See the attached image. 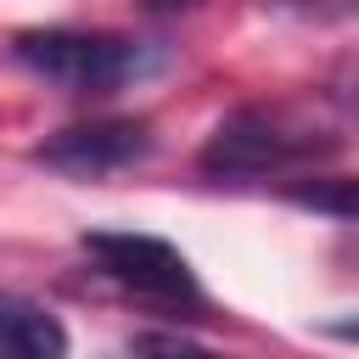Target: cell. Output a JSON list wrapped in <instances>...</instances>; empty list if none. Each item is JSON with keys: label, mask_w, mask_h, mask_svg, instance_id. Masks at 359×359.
Instances as JSON below:
<instances>
[{"label": "cell", "mask_w": 359, "mask_h": 359, "mask_svg": "<svg viewBox=\"0 0 359 359\" xmlns=\"http://www.w3.org/2000/svg\"><path fill=\"white\" fill-rule=\"evenodd\" d=\"M56 353H67L62 320L45 303L0 286V359H56Z\"/></svg>", "instance_id": "5"}, {"label": "cell", "mask_w": 359, "mask_h": 359, "mask_svg": "<svg viewBox=\"0 0 359 359\" xmlns=\"http://www.w3.org/2000/svg\"><path fill=\"white\" fill-rule=\"evenodd\" d=\"M325 101H331L348 123H359V50L337 56V67H331V79H325Z\"/></svg>", "instance_id": "7"}, {"label": "cell", "mask_w": 359, "mask_h": 359, "mask_svg": "<svg viewBox=\"0 0 359 359\" xmlns=\"http://www.w3.org/2000/svg\"><path fill=\"white\" fill-rule=\"evenodd\" d=\"M151 123L146 118H95V123H67L56 135H45L34 146L39 168L73 174V180H101V174H123L135 163L151 157Z\"/></svg>", "instance_id": "4"}, {"label": "cell", "mask_w": 359, "mask_h": 359, "mask_svg": "<svg viewBox=\"0 0 359 359\" xmlns=\"http://www.w3.org/2000/svg\"><path fill=\"white\" fill-rule=\"evenodd\" d=\"M84 252L95 258V269H101L107 280H118L123 292H135V297H146V303H163V309H196V303H202L196 269H191L185 252L168 247L163 236L90 230V236H84Z\"/></svg>", "instance_id": "3"}, {"label": "cell", "mask_w": 359, "mask_h": 359, "mask_svg": "<svg viewBox=\"0 0 359 359\" xmlns=\"http://www.w3.org/2000/svg\"><path fill=\"white\" fill-rule=\"evenodd\" d=\"M331 337H342V342H359V320H337V325H331Z\"/></svg>", "instance_id": "11"}, {"label": "cell", "mask_w": 359, "mask_h": 359, "mask_svg": "<svg viewBox=\"0 0 359 359\" xmlns=\"http://www.w3.org/2000/svg\"><path fill=\"white\" fill-rule=\"evenodd\" d=\"M11 56L67 90V95H112L129 79H146L163 56L146 39H123V34H90V28H28L11 39Z\"/></svg>", "instance_id": "2"}, {"label": "cell", "mask_w": 359, "mask_h": 359, "mask_svg": "<svg viewBox=\"0 0 359 359\" xmlns=\"http://www.w3.org/2000/svg\"><path fill=\"white\" fill-rule=\"evenodd\" d=\"M292 202L331 219H359V180H303L292 185Z\"/></svg>", "instance_id": "6"}, {"label": "cell", "mask_w": 359, "mask_h": 359, "mask_svg": "<svg viewBox=\"0 0 359 359\" xmlns=\"http://www.w3.org/2000/svg\"><path fill=\"white\" fill-rule=\"evenodd\" d=\"M275 11H292V17H309V22H342V17H359V0H264Z\"/></svg>", "instance_id": "8"}, {"label": "cell", "mask_w": 359, "mask_h": 359, "mask_svg": "<svg viewBox=\"0 0 359 359\" xmlns=\"http://www.w3.org/2000/svg\"><path fill=\"white\" fill-rule=\"evenodd\" d=\"M337 151V135L314 129L309 118L286 107H236L213 123V135L196 151V168L208 180H269L314 168Z\"/></svg>", "instance_id": "1"}, {"label": "cell", "mask_w": 359, "mask_h": 359, "mask_svg": "<svg viewBox=\"0 0 359 359\" xmlns=\"http://www.w3.org/2000/svg\"><path fill=\"white\" fill-rule=\"evenodd\" d=\"M146 11H157V17H168V11H191L196 0H140Z\"/></svg>", "instance_id": "10"}, {"label": "cell", "mask_w": 359, "mask_h": 359, "mask_svg": "<svg viewBox=\"0 0 359 359\" xmlns=\"http://www.w3.org/2000/svg\"><path fill=\"white\" fill-rule=\"evenodd\" d=\"M129 348L135 353H185V348H196V337H185V331H135L129 337Z\"/></svg>", "instance_id": "9"}]
</instances>
